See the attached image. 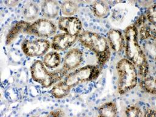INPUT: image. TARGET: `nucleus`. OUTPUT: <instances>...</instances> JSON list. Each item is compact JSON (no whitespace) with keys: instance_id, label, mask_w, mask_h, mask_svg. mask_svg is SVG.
Wrapping results in <instances>:
<instances>
[{"instance_id":"f257e3e1","label":"nucleus","mask_w":156,"mask_h":117,"mask_svg":"<svg viewBox=\"0 0 156 117\" xmlns=\"http://www.w3.org/2000/svg\"><path fill=\"white\" fill-rule=\"evenodd\" d=\"M125 52L127 59L138 69V74L143 78L149 73V64L145 54L141 49L138 37V30L133 24L124 30Z\"/></svg>"},{"instance_id":"f03ea898","label":"nucleus","mask_w":156,"mask_h":117,"mask_svg":"<svg viewBox=\"0 0 156 117\" xmlns=\"http://www.w3.org/2000/svg\"><path fill=\"white\" fill-rule=\"evenodd\" d=\"M79 40L96 55L98 65L102 67L110 59V49L107 39L100 34L85 30L79 34Z\"/></svg>"},{"instance_id":"7ed1b4c3","label":"nucleus","mask_w":156,"mask_h":117,"mask_svg":"<svg viewBox=\"0 0 156 117\" xmlns=\"http://www.w3.org/2000/svg\"><path fill=\"white\" fill-rule=\"evenodd\" d=\"M116 68L118 76V92L119 94H124L136 85V68L127 58L121 59L117 63Z\"/></svg>"},{"instance_id":"20e7f679","label":"nucleus","mask_w":156,"mask_h":117,"mask_svg":"<svg viewBox=\"0 0 156 117\" xmlns=\"http://www.w3.org/2000/svg\"><path fill=\"white\" fill-rule=\"evenodd\" d=\"M30 71L32 79L45 88H48L61 80L68 73L64 69L49 71L44 63L38 60L33 62Z\"/></svg>"},{"instance_id":"39448f33","label":"nucleus","mask_w":156,"mask_h":117,"mask_svg":"<svg viewBox=\"0 0 156 117\" xmlns=\"http://www.w3.org/2000/svg\"><path fill=\"white\" fill-rule=\"evenodd\" d=\"M102 69V67L99 65H86L66 74L62 81L71 88L80 83L96 80L100 75Z\"/></svg>"},{"instance_id":"423d86ee","label":"nucleus","mask_w":156,"mask_h":117,"mask_svg":"<svg viewBox=\"0 0 156 117\" xmlns=\"http://www.w3.org/2000/svg\"><path fill=\"white\" fill-rule=\"evenodd\" d=\"M56 30L57 27L52 21L46 18H40L29 23L26 27L24 34L48 38L55 34Z\"/></svg>"},{"instance_id":"0eeeda50","label":"nucleus","mask_w":156,"mask_h":117,"mask_svg":"<svg viewBox=\"0 0 156 117\" xmlns=\"http://www.w3.org/2000/svg\"><path fill=\"white\" fill-rule=\"evenodd\" d=\"M50 42L45 39L34 40H25L21 43L23 53L29 57H37L44 55L49 49Z\"/></svg>"},{"instance_id":"6e6552de","label":"nucleus","mask_w":156,"mask_h":117,"mask_svg":"<svg viewBox=\"0 0 156 117\" xmlns=\"http://www.w3.org/2000/svg\"><path fill=\"white\" fill-rule=\"evenodd\" d=\"M59 29L73 36L79 37L82 29L80 20L75 16H62L58 19Z\"/></svg>"},{"instance_id":"1a4fd4ad","label":"nucleus","mask_w":156,"mask_h":117,"mask_svg":"<svg viewBox=\"0 0 156 117\" xmlns=\"http://www.w3.org/2000/svg\"><path fill=\"white\" fill-rule=\"evenodd\" d=\"M83 60V52L78 48L69 50L63 58V69L67 72L78 67Z\"/></svg>"},{"instance_id":"9d476101","label":"nucleus","mask_w":156,"mask_h":117,"mask_svg":"<svg viewBox=\"0 0 156 117\" xmlns=\"http://www.w3.org/2000/svg\"><path fill=\"white\" fill-rule=\"evenodd\" d=\"M77 38L78 37L67 33L59 34L53 37L51 44V48L56 51H65L76 42Z\"/></svg>"},{"instance_id":"9b49d317","label":"nucleus","mask_w":156,"mask_h":117,"mask_svg":"<svg viewBox=\"0 0 156 117\" xmlns=\"http://www.w3.org/2000/svg\"><path fill=\"white\" fill-rule=\"evenodd\" d=\"M107 42L110 48L114 52L121 51L125 46V39L122 33L115 29H110L107 34Z\"/></svg>"},{"instance_id":"f8f14e48","label":"nucleus","mask_w":156,"mask_h":117,"mask_svg":"<svg viewBox=\"0 0 156 117\" xmlns=\"http://www.w3.org/2000/svg\"><path fill=\"white\" fill-rule=\"evenodd\" d=\"M60 11V4L55 1H45L41 4V12L43 15L48 18H55Z\"/></svg>"},{"instance_id":"ddd939ff","label":"nucleus","mask_w":156,"mask_h":117,"mask_svg":"<svg viewBox=\"0 0 156 117\" xmlns=\"http://www.w3.org/2000/svg\"><path fill=\"white\" fill-rule=\"evenodd\" d=\"M29 23L24 21H20L16 23L9 30L5 37V44L9 45L12 43L14 40L22 33H24V30Z\"/></svg>"},{"instance_id":"4468645a","label":"nucleus","mask_w":156,"mask_h":117,"mask_svg":"<svg viewBox=\"0 0 156 117\" xmlns=\"http://www.w3.org/2000/svg\"><path fill=\"white\" fill-rule=\"evenodd\" d=\"M98 114L99 116H116L118 108L116 103L114 101H109L102 104L98 108Z\"/></svg>"},{"instance_id":"2eb2a0df","label":"nucleus","mask_w":156,"mask_h":117,"mask_svg":"<svg viewBox=\"0 0 156 117\" xmlns=\"http://www.w3.org/2000/svg\"><path fill=\"white\" fill-rule=\"evenodd\" d=\"M138 37L142 40L151 38L153 40L155 39V26H152L149 24L143 23L140 26L137 27Z\"/></svg>"},{"instance_id":"dca6fc26","label":"nucleus","mask_w":156,"mask_h":117,"mask_svg":"<svg viewBox=\"0 0 156 117\" xmlns=\"http://www.w3.org/2000/svg\"><path fill=\"white\" fill-rule=\"evenodd\" d=\"M39 15V7L36 3L29 2L25 4L23 9V15L27 20H35Z\"/></svg>"},{"instance_id":"f3484780","label":"nucleus","mask_w":156,"mask_h":117,"mask_svg":"<svg viewBox=\"0 0 156 117\" xmlns=\"http://www.w3.org/2000/svg\"><path fill=\"white\" fill-rule=\"evenodd\" d=\"M109 7L104 1H96L92 4V12L98 18H103L109 13Z\"/></svg>"},{"instance_id":"a211bd4d","label":"nucleus","mask_w":156,"mask_h":117,"mask_svg":"<svg viewBox=\"0 0 156 117\" xmlns=\"http://www.w3.org/2000/svg\"><path fill=\"white\" fill-rule=\"evenodd\" d=\"M70 90L71 88L66 85L62 80H60L54 85L51 93L55 98L61 99L68 95Z\"/></svg>"},{"instance_id":"6ab92c4d","label":"nucleus","mask_w":156,"mask_h":117,"mask_svg":"<svg viewBox=\"0 0 156 117\" xmlns=\"http://www.w3.org/2000/svg\"><path fill=\"white\" fill-rule=\"evenodd\" d=\"M61 57L60 54L54 51H51L47 53L43 59V63L46 67L52 69L57 68L60 63Z\"/></svg>"},{"instance_id":"aec40b11","label":"nucleus","mask_w":156,"mask_h":117,"mask_svg":"<svg viewBox=\"0 0 156 117\" xmlns=\"http://www.w3.org/2000/svg\"><path fill=\"white\" fill-rule=\"evenodd\" d=\"M140 88L145 92L155 94V79L153 76H146L144 77L140 83Z\"/></svg>"},{"instance_id":"412c9836","label":"nucleus","mask_w":156,"mask_h":117,"mask_svg":"<svg viewBox=\"0 0 156 117\" xmlns=\"http://www.w3.org/2000/svg\"><path fill=\"white\" fill-rule=\"evenodd\" d=\"M61 10L63 15L67 16H71L78 12L79 7L77 4L73 1H66L62 3Z\"/></svg>"},{"instance_id":"4be33fe9","label":"nucleus","mask_w":156,"mask_h":117,"mask_svg":"<svg viewBox=\"0 0 156 117\" xmlns=\"http://www.w3.org/2000/svg\"><path fill=\"white\" fill-rule=\"evenodd\" d=\"M124 115L129 117H140L143 116V112L140 107L136 105H129L126 108Z\"/></svg>"},{"instance_id":"5701e85b","label":"nucleus","mask_w":156,"mask_h":117,"mask_svg":"<svg viewBox=\"0 0 156 117\" xmlns=\"http://www.w3.org/2000/svg\"><path fill=\"white\" fill-rule=\"evenodd\" d=\"M146 20L151 24L152 26H155L156 21V7L155 4L151 5L148 7L146 12Z\"/></svg>"},{"instance_id":"b1692460","label":"nucleus","mask_w":156,"mask_h":117,"mask_svg":"<svg viewBox=\"0 0 156 117\" xmlns=\"http://www.w3.org/2000/svg\"><path fill=\"white\" fill-rule=\"evenodd\" d=\"M49 116H65L64 112L61 109H56L52 111H51L48 115Z\"/></svg>"},{"instance_id":"393cba45","label":"nucleus","mask_w":156,"mask_h":117,"mask_svg":"<svg viewBox=\"0 0 156 117\" xmlns=\"http://www.w3.org/2000/svg\"><path fill=\"white\" fill-rule=\"evenodd\" d=\"M144 116H155V111L152 108H147L143 112Z\"/></svg>"},{"instance_id":"a878e982","label":"nucleus","mask_w":156,"mask_h":117,"mask_svg":"<svg viewBox=\"0 0 156 117\" xmlns=\"http://www.w3.org/2000/svg\"><path fill=\"white\" fill-rule=\"evenodd\" d=\"M4 2L7 6L13 7V6H15L16 5H17V4L18 3V1H5Z\"/></svg>"}]
</instances>
